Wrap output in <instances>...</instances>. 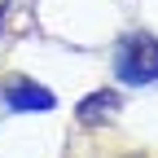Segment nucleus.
I'll return each mask as SVG.
<instances>
[{"label": "nucleus", "mask_w": 158, "mask_h": 158, "mask_svg": "<svg viewBox=\"0 0 158 158\" xmlns=\"http://www.w3.org/2000/svg\"><path fill=\"white\" fill-rule=\"evenodd\" d=\"M114 70H118V79L132 84V88L154 84V79H158V40H154L149 31L123 35V44H118V53H114Z\"/></svg>", "instance_id": "f257e3e1"}, {"label": "nucleus", "mask_w": 158, "mask_h": 158, "mask_svg": "<svg viewBox=\"0 0 158 158\" xmlns=\"http://www.w3.org/2000/svg\"><path fill=\"white\" fill-rule=\"evenodd\" d=\"M5 101H9V110H53L57 97L27 75H9L5 79Z\"/></svg>", "instance_id": "f03ea898"}, {"label": "nucleus", "mask_w": 158, "mask_h": 158, "mask_svg": "<svg viewBox=\"0 0 158 158\" xmlns=\"http://www.w3.org/2000/svg\"><path fill=\"white\" fill-rule=\"evenodd\" d=\"M118 97L114 92H92V97H84V106H79V123H101V118H110V114H118Z\"/></svg>", "instance_id": "7ed1b4c3"}]
</instances>
